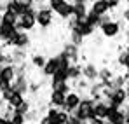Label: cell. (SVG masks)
Here are the masks:
<instances>
[{
    "mask_svg": "<svg viewBox=\"0 0 129 124\" xmlns=\"http://www.w3.org/2000/svg\"><path fill=\"white\" fill-rule=\"evenodd\" d=\"M47 5L52 9L56 16H59L63 21H68L73 18V5L68 0H47Z\"/></svg>",
    "mask_w": 129,
    "mask_h": 124,
    "instance_id": "6da1fadb",
    "label": "cell"
},
{
    "mask_svg": "<svg viewBox=\"0 0 129 124\" xmlns=\"http://www.w3.org/2000/svg\"><path fill=\"white\" fill-rule=\"evenodd\" d=\"M82 94V93H80ZM94 100L91 98V96H87V94H82V103L79 105V108L73 112V115L77 117V119H80L82 122H87L92 115H94Z\"/></svg>",
    "mask_w": 129,
    "mask_h": 124,
    "instance_id": "7a4b0ae2",
    "label": "cell"
},
{
    "mask_svg": "<svg viewBox=\"0 0 129 124\" xmlns=\"http://www.w3.org/2000/svg\"><path fill=\"white\" fill-rule=\"evenodd\" d=\"M35 19H37V26H40L42 30H47L54 23V12L47 4L39 5L37 11H35Z\"/></svg>",
    "mask_w": 129,
    "mask_h": 124,
    "instance_id": "3957f363",
    "label": "cell"
},
{
    "mask_svg": "<svg viewBox=\"0 0 129 124\" xmlns=\"http://www.w3.org/2000/svg\"><path fill=\"white\" fill-rule=\"evenodd\" d=\"M35 11H37V7H33V9H30L26 14H23L18 18V23H16V30H19V32H26V33H30V32H33L35 30V26H37V19H35Z\"/></svg>",
    "mask_w": 129,
    "mask_h": 124,
    "instance_id": "277c9868",
    "label": "cell"
},
{
    "mask_svg": "<svg viewBox=\"0 0 129 124\" xmlns=\"http://www.w3.org/2000/svg\"><path fill=\"white\" fill-rule=\"evenodd\" d=\"M82 103V94L79 93V91H75V89H72L68 94H66V100H64V105L61 110L64 112H68V114H73L77 108H79V105Z\"/></svg>",
    "mask_w": 129,
    "mask_h": 124,
    "instance_id": "5b68a950",
    "label": "cell"
},
{
    "mask_svg": "<svg viewBox=\"0 0 129 124\" xmlns=\"http://www.w3.org/2000/svg\"><path fill=\"white\" fill-rule=\"evenodd\" d=\"M58 70H59V58H58V54H54V56L47 58L45 66L42 68V75L45 77V79H51Z\"/></svg>",
    "mask_w": 129,
    "mask_h": 124,
    "instance_id": "8992f818",
    "label": "cell"
},
{
    "mask_svg": "<svg viewBox=\"0 0 129 124\" xmlns=\"http://www.w3.org/2000/svg\"><path fill=\"white\" fill-rule=\"evenodd\" d=\"M98 72H100V68L94 63H84V66H82V79L87 81L89 84L96 82L98 81Z\"/></svg>",
    "mask_w": 129,
    "mask_h": 124,
    "instance_id": "52a82bcc",
    "label": "cell"
},
{
    "mask_svg": "<svg viewBox=\"0 0 129 124\" xmlns=\"http://www.w3.org/2000/svg\"><path fill=\"white\" fill-rule=\"evenodd\" d=\"M11 86H12V89H14L16 93L26 96V94H28V89H30V79H28V75H18Z\"/></svg>",
    "mask_w": 129,
    "mask_h": 124,
    "instance_id": "ba28073f",
    "label": "cell"
},
{
    "mask_svg": "<svg viewBox=\"0 0 129 124\" xmlns=\"http://www.w3.org/2000/svg\"><path fill=\"white\" fill-rule=\"evenodd\" d=\"M107 122H110V124H126L124 108H113V107H110L108 115H107Z\"/></svg>",
    "mask_w": 129,
    "mask_h": 124,
    "instance_id": "9c48e42d",
    "label": "cell"
},
{
    "mask_svg": "<svg viewBox=\"0 0 129 124\" xmlns=\"http://www.w3.org/2000/svg\"><path fill=\"white\" fill-rule=\"evenodd\" d=\"M64 100H66V94L59 93V91H51L49 96H47V103H49V107H54V108H63Z\"/></svg>",
    "mask_w": 129,
    "mask_h": 124,
    "instance_id": "30bf717a",
    "label": "cell"
},
{
    "mask_svg": "<svg viewBox=\"0 0 129 124\" xmlns=\"http://www.w3.org/2000/svg\"><path fill=\"white\" fill-rule=\"evenodd\" d=\"M89 12H92V14L103 18V16L110 14V7H108L103 0H96V2H92V4L89 5Z\"/></svg>",
    "mask_w": 129,
    "mask_h": 124,
    "instance_id": "8fae6325",
    "label": "cell"
},
{
    "mask_svg": "<svg viewBox=\"0 0 129 124\" xmlns=\"http://www.w3.org/2000/svg\"><path fill=\"white\" fill-rule=\"evenodd\" d=\"M16 65H2V68H0V77L4 79V81H7V82H14V79H16Z\"/></svg>",
    "mask_w": 129,
    "mask_h": 124,
    "instance_id": "7c38bea8",
    "label": "cell"
},
{
    "mask_svg": "<svg viewBox=\"0 0 129 124\" xmlns=\"http://www.w3.org/2000/svg\"><path fill=\"white\" fill-rule=\"evenodd\" d=\"M82 66L84 65H80V63H73L68 68V81H70V84H75L82 79Z\"/></svg>",
    "mask_w": 129,
    "mask_h": 124,
    "instance_id": "4fadbf2b",
    "label": "cell"
},
{
    "mask_svg": "<svg viewBox=\"0 0 129 124\" xmlns=\"http://www.w3.org/2000/svg\"><path fill=\"white\" fill-rule=\"evenodd\" d=\"M30 45H31V37H30V33L19 32V35H18V39L14 42V47H12V49H23V51H26Z\"/></svg>",
    "mask_w": 129,
    "mask_h": 124,
    "instance_id": "5bb4252c",
    "label": "cell"
},
{
    "mask_svg": "<svg viewBox=\"0 0 129 124\" xmlns=\"http://www.w3.org/2000/svg\"><path fill=\"white\" fill-rule=\"evenodd\" d=\"M108 110H110V103L107 100H101V102H96L94 103V115L107 121V115H108Z\"/></svg>",
    "mask_w": 129,
    "mask_h": 124,
    "instance_id": "9a60e30c",
    "label": "cell"
},
{
    "mask_svg": "<svg viewBox=\"0 0 129 124\" xmlns=\"http://www.w3.org/2000/svg\"><path fill=\"white\" fill-rule=\"evenodd\" d=\"M45 61H47V58L44 54H40V53H33L30 56V65L33 68H37V70H42L44 66H45Z\"/></svg>",
    "mask_w": 129,
    "mask_h": 124,
    "instance_id": "2e32d148",
    "label": "cell"
},
{
    "mask_svg": "<svg viewBox=\"0 0 129 124\" xmlns=\"http://www.w3.org/2000/svg\"><path fill=\"white\" fill-rule=\"evenodd\" d=\"M59 82H70L68 81V68H59L51 77V84H59Z\"/></svg>",
    "mask_w": 129,
    "mask_h": 124,
    "instance_id": "e0dca14e",
    "label": "cell"
},
{
    "mask_svg": "<svg viewBox=\"0 0 129 124\" xmlns=\"http://www.w3.org/2000/svg\"><path fill=\"white\" fill-rule=\"evenodd\" d=\"M117 65H119V66H124V70L129 72V51L127 49H124V51L119 53V56H117Z\"/></svg>",
    "mask_w": 129,
    "mask_h": 124,
    "instance_id": "ac0fdd59",
    "label": "cell"
},
{
    "mask_svg": "<svg viewBox=\"0 0 129 124\" xmlns=\"http://www.w3.org/2000/svg\"><path fill=\"white\" fill-rule=\"evenodd\" d=\"M72 89H73V87H72V84H70V82L51 84V91H59V93H63V94H68Z\"/></svg>",
    "mask_w": 129,
    "mask_h": 124,
    "instance_id": "d6986e66",
    "label": "cell"
},
{
    "mask_svg": "<svg viewBox=\"0 0 129 124\" xmlns=\"http://www.w3.org/2000/svg\"><path fill=\"white\" fill-rule=\"evenodd\" d=\"M68 42H72L73 45H77V47H80L82 44H84V37L77 32V30H70V39Z\"/></svg>",
    "mask_w": 129,
    "mask_h": 124,
    "instance_id": "ffe728a7",
    "label": "cell"
},
{
    "mask_svg": "<svg viewBox=\"0 0 129 124\" xmlns=\"http://www.w3.org/2000/svg\"><path fill=\"white\" fill-rule=\"evenodd\" d=\"M0 21L16 26V23H18V16H16L14 12H11V11H4V12H2V19H0Z\"/></svg>",
    "mask_w": 129,
    "mask_h": 124,
    "instance_id": "44dd1931",
    "label": "cell"
},
{
    "mask_svg": "<svg viewBox=\"0 0 129 124\" xmlns=\"http://www.w3.org/2000/svg\"><path fill=\"white\" fill-rule=\"evenodd\" d=\"M68 119H70V114L59 108V112H58V115H56L54 122H56V124H68Z\"/></svg>",
    "mask_w": 129,
    "mask_h": 124,
    "instance_id": "7402d4cb",
    "label": "cell"
},
{
    "mask_svg": "<svg viewBox=\"0 0 129 124\" xmlns=\"http://www.w3.org/2000/svg\"><path fill=\"white\" fill-rule=\"evenodd\" d=\"M103 2H105L108 7H110V11L119 9V7H120V4H122V0H103Z\"/></svg>",
    "mask_w": 129,
    "mask_h": 124,
    "instance_id": "603a6c76",
    "label": "cell"
},
{
    "mask_svg": "<svg viewBox=\"0 0 129 124\" xmlns=\"http://www.w3.org/2000/svg\"><path fill=\"white\" fill-rule=\"evenodd\" d=\"M11 122L12 124H26V117L21 115V114H14L12 119H11Z\"/></svg>",
    "mask_w": 129,
    "mask_h": 124,
    "instance_id": "cb8c5ba5",
    "label": "cell"
},
{
    "mask_svg": "<svg viewBox=\"0 0 129 124\" xmlns=\"http://www.w3.org/2000/svg\"><path fill=\"white\" fill-rule=\"evenodd\" d=\"M39 124H56L51 117H47V115H42L40 117V121H39Z\"/></svg>",
    "mask_w": 129,
    "mask_h": 124,
    "instance_id": "d4e9b609",
    "label": "cell"
},
{
    "mask_svg": "<svg viewBox=\"0 0 129 124\" xmlns=\"http://www.w3.org/2000/svg\"><path fill=\"white\" fill-rule=\"evenodd\" d=\"M0 124H9V121H7L4 115H0Z\"/></svg>",
    "mask_w": 129,
    "mask_h": 124,
    "instance_id": "484cf974",
    "label": "cell"
},
{
    "mask_svg": "<svg viewBox=\"0 0 129 124\" xmlns=\"http://www.w3.org/2000/svg\"><path fill=\"white\" fill-rule=\"evenodd\" d=\"M126 28H127V30H129V19L126 21Z\"/></svg>",
    "mask_w": 129,
    "mask_h": 124,
    "instance_id": "4316f807",
    "label": "cell"
},
{
    "mask_svg": "<svg viewBox=\"0 0 129 124\" xmlns=\"http://www.w3.org/2000/svg\"><path fill=\"white\" fill-rule=\"evenodd\" d=\"M126 91H127V96H129V86H126Z\"/></svg>",
    "mask_w": 129,
    "mask_h": 124,
    "instance_id": "83f0119b",
    "label": "cell"
},
{
    "mask_svg": "<svg viewBox=\"0 0 129 124\" xmlns=\"http://www.w3.org/2000/svg\"><path fill=\"white\" fill-rule=\"evenodd\" d=\"M126 49H127V51H129V42H127V45H126Z\"/></svg>",
    "mask_w": 129,
    "mask_h": 124,
    "instance_id": "f1b7e54d",
    "label": "cell"
},
{
    "mask_svg": "<svg viewBox=\"0 0 129 124\" xmlns=\"http://www.w3.org/2000/svg\"><path fill=\"white\" fill-rule=\"evenodd\" d=\"M126 4H127V7H129V0H126Z\"/></svg>",
    "mask_w": 129,
    "mask_h": 124,
    "instance_id": "f546056e",
    "label": "cell"
},
{
    "mask_svg": "<svg viewBox=\"0 0 129 124\" xmlns=\"http://www.w3.org/2000/svg\"><path fill=\"white\" fill-rule=\"evenodd\" d=\"M105 124H110V122H107V121H105Z\"/></svg>",
    "mask_w": 129,
    "mask_h": 124,
    "instance_id": "4dcf8cb0",
    "label": "cell"
},
{
    "mask_svg": "<svg viewBox=\"0 0 129 124\" xmlns=\"http://www.w3.org/2000/svg\"><path fill=\"white\" fill-rule=\"evenodd\" d=\"M9 124H12V122H11V121H9Z\"/></svg>",
    "mask_w": 129,
    "mask_h": 124,
    "instance_id": "1f68e13d",
    "label": "cell"
}]
</instances>
